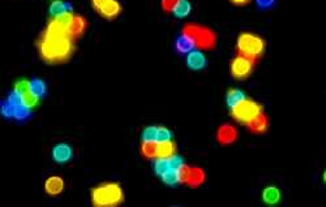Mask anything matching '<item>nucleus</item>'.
<instances>
[{
  "instance_id": "nucleus-23",
  "label": "nucleus",
  "mask_w": 326,
  "mask_h": 207,
  "mask_svg": "<svg viewBox=\"0 0 326 207\" xmlns=\"http://www.w3.org/2000/svg\"><path fill=\"white\" fill-rule=\"evenodd\" d=\"M13 107H14L13 120H16V121L25 122L31 117V108L26 107L24 103H21V105H17V106H13Z\"/></svg>"
},
{
  "instance_id": "nucleus-8",
  "label": "nucleus",
  "mask_w": 326,
  "mask_h": 207,
  "mask_svg": "<svg viewBox=\"0 0 326 207\" xmlns=\"http://www.w3.org/2000/svg\"><path fill=\"white\" fill-rule=\"evenodd\" d=\"M180 180L182 184L190 188H199L205 182V172L199 167H189L185 164L180 168Z\"/></svg>"
},
{
  "instance_id": "nucleus-33",
  "label": "nucleus",
  "mask_w": 326,
  "mask_h": 207,
  "mask_svg": "<svg viewBox=\"0 0 326 207\" xmlns=\"http://www.w3.org/2000/svg\"><path fill=\"white\" fill-rule=\"evenodd\" d=\"M323 181L326 182V171H325V173H323Z\"/></svg>"
},
{
  "instance_id": "nucleus-13",
  "label": "nucleus",
  "mask_w": 326,
  "mask_h": 207,
  "mask_svg": "<svg viewBox=\"0 0 326 207\" xmlns=\"http://www.w3.org/2000/svg\"><path fill=\"white\" fill-rule=\"evenodd\" d=\"M48 11H50V14H51L52 18L59 17L62 14L73 12V6H72V3L67 2V0H52L50 7H48Z\"/></svg>"
},
{
  "instance_id": "nucleus-7",
  "label": "nucleus",
  "mask_w": 326,
  "mask_h": 207,
  "mask_svg": "<svg viewBox=\"0 0 326 207\" xmlns=\"http://www.w3.org/2000/svg\"><path fill=\"white\" fill-rule=\"evenodd\" d=\"M256 61H253L250 57H245L243 55L236 54L235 57L230 63V73L235 79L243 81L247 79L252 74L255 69Z\"/></svg>"
},
{
  "instance_id": "nucleus-26",
  "label": "nucleus",
  "mask_w": 326,
  "mask_h": 207,
  "mask_svg": "<svg viewBox=\"0 0 326 207\" xmlns=\"http://www.w3.org/2000/svg\"><path fill=\"white\" fill-rule=\"evenodd\" d=\"M157 137H158V127L157 125L146 127L141 132V142H154L157 141Z\"/></svg>"
},
{
  "instance_id": "nucleus-19",
  "label": "nucleus",
  "mask_w": 326,
  "mask_h": 207,
  "mask_svg": "<svg viewBox=\"0 0 326 207\" xmlns=\"http://www.w3.org/2000/svg\"><path fill=\"white\" fill-rule=\"evenodd\" d=\"M86 26H88V23H86L85 18L83 16H80V14H76L73 25H72L71 30H69V34H71V37L73 39H77V38H80L85 33Z\"/></svg>"
},
{
  "instance_id": "nucleus-16",
  "label": "nucleus",
  "mask_w": 326,
  "mask_h": 207,
  "mask_svg": "<svg viewBox=\"0 0 326 207\" xmlns=\"http://www.w3.org/2000/svg\"><path fill=\"white\" fill-rule=\"evenodd\" d=\"M64 189V181L60 176H50L45 181L46 193L50 196H57Z\"/></svg>"
},
{
  "instance_id": "nucleus-17",
  "label": "nucleus",
  "mask_w": 326,
  "mask_h": 207,
  "mask_svg": "<svg viewBox=\"0 0 326 207\" xmlns=\"http://www.w3.org/2000/svg\"><path fill=\"white\" fill-rule=\"evenodd\" d=\"M190 12H192V4H190L189 0H179L171 13L179 20H183V18L189 16Z\"/></svg>"
},
{
  "instance_id": "nucleus-3",
  "label": "nucleus",
  "mask_w": 326,
  "mask_h": 207,
  "mask_svg": "<svg viewBox=\"0 0 326 207\" xmlns=\"http://www.w3.org/2000/svg\"><path fill=\"white\" fill-rule=\"evenodd\" d=\"M265 51H266V42L262 37L250 31H244L239 34L236 39V54L257 61L264 56Z\"/></svg>"
},
{
  "instance_id": "nucleus-1",
  "label": "nucleus",
  "mask_w": 326,
  "mask_h": 207,
  "mask_svg": "<svg viewBox=\"0 0 326 207\" xmlns=\"http://www.w3.org/2000/svg\"><path fill=\"white\" fill-rule=\"evenodd\" d=\"M73 38L54 18L48 21L45 30L37 40L41 59L47 64L67 63L76 51Z\"/></svg>"
},
{
  "instance_id": "nucleus-28",
  "label": "nucleus",
  "mask_w": 326,
  "mask_h": 207,
  "mask_svg": "<svg viewBox=\"0 0 326 207\" xmlns=\"http://www.w3.org/2000/svg\"><path fill=\"white\" fill-rule=\"evenodd\" d=\"M13 90L17 91L18 94H24L26 91H30V79H18L13 85Z\"/></svg>"
},
{
  "instance_id": "nucleus-4",
  "label": "nucleus",
  "mask_w": 326,
  "mask_h": 207,
  "mask_svg": "<svg viewBox=\"0 0 326 207\" xmlns=\"http://www.w3.org/2000/svg\"><path fill=\"white\" fill-rule=\"evenodd\" d=\"M182 33L189 35L196 45V49L206 51L213 50L217 45V35L213 30L207 26L199 25L195 23H188L183 26Z\"/></svg>"
},
{
  "instance_id": "nucleus-22",
  "label": "nucleus",
  "mask_w": 326,
  "mask_h": 207,
  "mask_svg": "<svg viewBox=\"0 0 326 207\" xmlns=\"http://www.w3.org/2000/svg\"><path fill=\"white\" fill-rule=\"evenodd\" d=\"M161 180L168 187H176V185L182 184L180 180V170H170L165 172L161 176Z\"/></svg>"
},
{
  "instance_id": "nucleus-14",
  "label": "nucleus",
  "mask_w": 326,
  "mask_h": 207,
  "mask_svg": "<svg viewBox=\"0 0 326 207\" xmlns=\"http://www.w3.org/2000/svg\"><path fill=\"white\" fill-rule=\"evenodd\" d=\"M247 128L248 131L253 134L266 133L267 128H269V119H267L266 115L262 112V114L258 115L256 119H253L250 124H247Z\"/></svg>"
},
{
  "instance_id": "nucleus-20",
  "label": "nucleus",
  "mask_w": 326,
  "mask_h": 207,
  "mask_svg": "<svg viewBox=\"0 0 326 207\" xmlns=\"http://www.w3.org/2000/svg\"><path fill=\"white\" fill-rule=\"evenodd\" d=\"M262 199L269 206H274L281 201V192L277 187H266L262 192Z\"/></svg>"
},
{
  "instance_id": "nucleus-24",
  "label": "nucleus",
  "mask_w": 326,
  "mask_h": 207,
  "mask_svg": "<svg viewBox=\"0 0 326 207\" xmlns=\"http://www.w3.org/2000/svg\"><path fill=\"white\" fill-rule=\"evenodd\" d=\"M140 153H141V155L146 159H156L157 158V141L141 142Z\"/></svg>"
},
{
  "instance_id": "nucleus-32",
  "label": "nucleus",
  "mask_w": 326,
  "mask_h": 207,
  "mask_svg": "<svg viewBox=\"0 0 326 207\" xmlns=\"http://www.w3.org/2000/svg\"><path fill=\"white\" fill-rule=\"evenodd\" d=\"M230 2L233 4H235V6L241 7V6H247V4L250 3L251 0H230Z\"/></svg>"
},
{
  "instance_id": "nucleus-27",
  "label": "nucleus",
  "mask_w": 326,
  "mask_h": 207,
  "mask_svg": "<svg viewBox=\"0 0 326 207\" xmlns=\"http://www.w3.org/2000/svg\"><path fill=\"white\" fill-rule=\"evenodd\" d=\"M0 114L4 119L7 120H13L14 119V107L8 102L7 99H4L0 106Z\"/></svg>"
},
{
  "instance_id": "nucleus-31",
  "label": "nucleus",
  "mask_w": 326,
  "mask_h": 207,
  "mask_svg": "<svg viewBox=\"0 0 326 207\" xmlns=\"http://www.w3.org/2000/svg\"><path fill=\"white\" fill-rule=\"evenodd\" d=\"M179 0H161V7L162 9L167 13H171L172 9L175 8V6L178 4Z\"/></svg>"
},
{
  "instance_id": "nucleus-15",
  "label": "nucleus",
  "mask_w": 326,
  "mask_h": 207,
  "mask_svg": "<svg viewBox=\"0 0 326 207\" xmlns=\"http://www.w3.org/2000/svg\"><path fill=\"white\" fill-rule=\"evenodd\" d=\"M176 143L171 139V141H163L157 142V158H171L176 154Z\"/></svg>"
},
{
  "instance_id": "nucleus-5",
  "label": "nucleus",
  "mask_w": 326,
  "mask_h": 207,
  "mask_svg": "<svg viewBox=\"0 0 326 207\" xmlns=\"http://www.w3.org/2000/svg\"><path fill=\"white\" fill-rule=\"evenodd\" d=\"M231 117L235 120L236 122H240V124L247 125L252 121L253 119L261 115L264 112V107L262 105H260L258 102L252 99H244L243 102L239 103L235 107L230 108Z\"/></svg>"
},
{
  "instance_id": "nucleus-21",
  "label": "nucleus",
  "mask_w": 326,
  "mask_h": 207,
  "mask_svg": "<svg viewBox=\"0 0 326 207\" xmlns=\"http://www.w3.org/2000/svg\"><path fill=\"white\" fill-rule=\"evenodd\" d=\"M30 90L38 95L41 99L46 97V94H47V85L43 79L38 78V77H34V78L30 79Z\"/></svg>"
},
{
  "instance_id": "nucleus-11",
  "label": "nucleus",
  "mask_w": 326,
  "mask_h": 207,
  "mask_svg": "<svg viewBox=\"0 0 326 207\" xmlns=\"http://www.w3.org/2000/svg\"><path fill=\"white\" fill-rule=\"evenodd\" d=\"M174 49H175V51L178 52V54L188 55L189 52H192L193 50H196V45L189 35L184 34V33H180V35H178L175 42H174Z\"/></svg>"
},
{
  "instance_id": "nucleus-9",
  "label": "nucleus",
  "mask_w": 326,
  "mask_h": 207,
  "mask_svg": "<svg viewBox=\"0 0 326 207\" xmlns=\"http://www.w3.org/2000/svg\"><path fill=\"white\" fill-rule=\"evenodd\" d=\"M236 139H238V131H236V128L234 125H221L218 128V131H217V141H218L221 145H231V143H234Z\"/></svg>"
},
{
  "instance_id": "nucleus-2",
  "label": "nucleus",
  "mask_w": 326,
  "mask_h": 207,
  "mask_svg": "<svg viewBox=\"0 0 326 207\" xmlns=\"http://www.w3.org/2000/svg\"><path fill=\"white\" fill-rule=\"evenodd\" d=\"M91 203L95 207H118L124 202V192L118 182H103L91 189Z\"/></svg>"
},
{
  "instance_id": "nucleus-29",
  "label": "nucleus",
  "mask_w": 326,
  "mask_h": 207,
  "mask_svg": "<svg viewBox=\"0 0 326 207\" xmlns=\"http://www.w3.org/2000/svg\"><path fill=\"white\" fill-rule=\"evenodd\" d=\"M172 139V132L166 127H158V137H157V142L163 141H171Z\"/></svg>"
},
{
  "instance_id": "nucleus-25",
  "label": "nucleus",
  "mask_w": 326,
  "mask_h": 207,
  "mask_svg": "<svg viewBox=\"0 0 326 207\" xmlns=\"http://www.w3.org/2000/svg\"><path fill=\"white\" fill-rule=\"evenodd\" d=\"M21 98H23L24 105H25L26 107L31 108V110L37 107V106L41 103V100H42L40 97H38V95H35V94L33 93L31 90L30 91H26V93H24V94H21Z\"/></svg>"
},
{
  "instance_id": "nucleus-12",
  "label": "nucleus",
  "mask_w": 326,
  "mask_h": 207,
  "mask_svg": "<svg viewBox=\"0 0 326 207\" xmlns=\"http://www.w3.org/2000/svg\"><path fill=\"white\" fill-rule=\"evenodd\" d=\"M73 156V150L68 143H57L54 149H52V159L59 164H64L68 163Z\"/></svg>"
},
{
  "instance_id": "nucleus-6",
  "label": "nucleus",
  "mask_w": 326,
  "mask_h": 207,
  "mask_svg": "<svg viewBox=\"0 0 326 207\" xmlns=\"http://www.w3.org/2000/svg\"><path fill=\"white\" fill-rule=\"evenodd\" d=\"M94 11L105 20L112 21L120 16L123 7L119 0H90Z\"/></svg>"
},
{
  "instance_id": "nucleus-18",
  "label": "nucleus",
  "mask_w": 326,
  "mask_h": 207,
  "mask_svg": "<svg viewBox=\"0 0 326 207\" xmlns=\"http://www.w3.org/2000/svg\"><path fill=\"white\" fill-rule=\"evenodd\" d=\"M244 99H247V95H245V93H244L243 90H240V89L234 88L227 91L226 102H227V106H228L230 108L238 106L239 103L243 102Z\"/></svg>"
},
{
  "instance_id": "nucleus-10",
  "label": "nucleus",
  "mask_w": 326,
  "mask_h": 207,
  "mask_svg": "<svg viewBox=\"0 0 326 207\" xmlns=\"http://www.w3.org/2000/svg\"><path fill=\"white\" fill-rule=\"evenodd\" d=\"M207 66L206 55L202 52V50L196 49L187 55V67L192 71H202Z\"/></svg>"
},
{
  "instance_id": "nucleus-30",
  "label": "nucleus",
  "mask_w": 326,
  "mask_h": 207,
  "mask_svg": "<svg viewBox=\"0 0 326 207\" xmlns=\"http://www.w3.org/2000/svg\"><path fill=\"white\" fill-rule=\"evenodd\" d=\"M255 3L256 7L261 11H269L275 6L277 0H255Z\"/></svg>"
}]
</instances>
